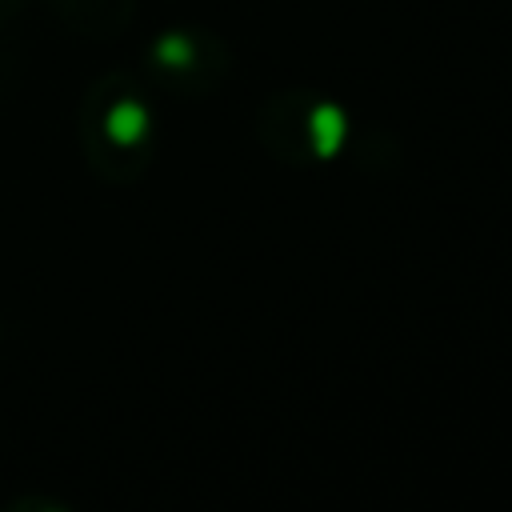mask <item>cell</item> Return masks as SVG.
<instances>
[{
  "label": "cell",
  "instance_id": "1",
  "mask_svg": "<svg viewBox=\"0 0 512 512\" xmlns=\"http://www.w3.org/2000/svg\"><path fill=\"white\" fill-rule=\"evenodd\" d=\"M76 140L88 172L104 184H136L156 156V108L132 72L96 76L76 108Z\"/></svg>",
  "mask_w": 512,
  "mask_h": 512
},
{
  "label": "cell",
  "instance_id": "2",
  "mask_svg": "<svg viewBox=\"0 0 512 512\" xmlns=\"http://www.w3.org/2000/svg\"><path fill=\"white\" fill-rule=\"evenodd\" d=\"M352 136L348 112L324 96L284 92L260 112V140L280 160H332Z\"/></svg>",
  "mask_w": 512,
  "mask_h": 512
},
{
  "label": "cell",
  "instance_id": "3",
  "mask_svg": "<svg viewBox=\"0 0 512 512\" xmlns=\"http://www.w3.org/2000/svg\"><path fill=\"white\" fill-rule=\"evenodd\" d=\"M144 72L176 96H208L228 72V48L208 28L172 24L144 44Z\"/></svg>",
  "mask_w": 512,
  "mask_h": 512
},
{
  "label": "cell",
  "instance_id": "4",
  "mask_svg": "<svg viewBox=\"0 0 512 512\" xmlns=\"http://www.w3.org/2000/svg\"><path fill=\"white\" fill-rule=\"evenodd\" d=\"M44 4L60 16V24L92 40L120 36L136 12V0H44Z\"/></svg>",
  "mask_w": 512,
  "mask_h": 512
},
{
  "label": "cell",
  "instance_id": "5",
  "mask_svg": "<svg viewBox=\"0 0 512 512\" xmlns=\"http://www.w3.org/2000/svg\"><path fill=\"white\" fill-rule=\"evenodd\" d=\"M24 4H28V0H0V28L12 24V20L24 12Z\"/></svg>",
  "mask_w": 512,
  "mask_h": 512
}]
</instances>
